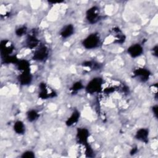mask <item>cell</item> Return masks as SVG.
<instances>
[{"label": "cell", "instance_id": "14", "mask_svg": "<svg viewBox=\"0 0 158 158\" xmlns=\"http://www.w3.org/2000/svg\"><path fill=\"white\" fill-rule=\"evenodd\" d=\"M39 117L38 113L35 110H30L27 113V117L29 122L36 120Z\"/></svg>", "mask_w": 158, "mask_h": 158}, {"label": "cell", "instance_id": "16", "mask_svg": "<svg viewBox=\"0 0 158 158\" xmlns=\"http://www.w3.org/2000/svg\"><path fill=\"white\" fill-rule=\"evenodd\" d=\"M22 157H28V158H32L35 157L34 152L31 151H27L23 153L22 155Z\"/></svg>", "mask_w": 158, "mask_h": 158}, {"label": "cell", "instance_id": "1", "mask_svg": "<svg viewBox=\"0 0 158 158\" xmlns=\"http://www.w3.org/2000/svg\"><path fill=\"white\" fill-rule=\"evenodd\" d=\"M99 44L100 38L99 35L96 33H91L82 42V44L84 48L88 49H94L99 46Z\"/></svg>", "mask_w": 158, "mask_h": 158}, {"label": "cell", "instance_id": "2", "mask_svg": "<svg viewBox=\"0 0 158 158\" xmlns=\"http://www.w3.org/2000/svg\"><path fill=\"white\" fill-rule=\"evenodd\" d=\"M86 19L90 23H96L100 17L99 9L97 6H93L88 9L86 14Z\"/></svg>", "mask_w": 158, "mask_h": 158}, {"label": "cell", "instance_id": "12", "mask_svg": "<svg viewBox=\"0 0 158 158\" xmlns=\"http://www.w3.org/2000/svg\"><path fill=\"white\" fill-rule=\"evenodd\" d=\"M79 117H80V113L77 110L74 111L70 117L68 118V120L66 122V124L69 126H71V125L76 123L78 122Z\"/></svg>", "mask_w": 158, "mask_h": 158}, {"label": "cell", "instance_id": "6", "mask_svg": "<svg viewBox=\"0 0 158 158\" xmlns=\"http://www.w3.org/2000/svg\"><path fill=\"white\" fill-rule=\"evenodd\" d=\"M18 80L22 85H29L32 80V76L29 70L23 71L22 73L19 76Z\"/></svg>", "mask_w": 158, "mask_h": 158}, {"label": "cell", "instance_id": "18", "mask_svg": "<svg viewBox=\"0 0 158 158\" xmlns=\"http://www.w3.org/2000/svg\"><path fill=\"white\" fill-rule=\"evenodd\" d=\"M83 86L82 85V83H81L80 82H77L75 84H74L73 85V89L74 91L75 90H78V89H80L81 88H83Z\"/></svg>", "mask_w": 158, "mask_h": 158}, {"label": "cell", "instance_id": "15", "mask_svg": "<svg viewBox=\"0 0 158 158\" xmlns=\"http://www.w3.org/2000/svg\"><path fill=\"white\" fill-rule=\"evenodd\" d=\"M27 43L28 47L34 48L38 44V40L35 36H29L27 40Z\"/></svg>", "mask_w": 158, "mask_h": 158}, {"label": "cell", "instance_id": "7", "mask_svg": "<svg viewBox=\"0 0 158 158\" xmlns=\"http://www.w3.org/2000/svg\"><path fill=\"white\" fill-rule=\"evenodd\" d=\"M135 75L142 81L148 80L150 76V72L148 70L143 68H139L134 71Z\"/></svg>", "mask_w": 158, "mask_h": 158}, {"label": "cell", "instance_id": "9", "mask_svg": "<svg viewBox=\"0 0 158 158\" xmlns=\"http://www.w3.org/2000/svg\"><path fill=\"white\" fill-rule=\"evenodd\" d=\"M149 135V131L146 128H141L138 130L136 133V138L137 139L146 142L148 140V137Z\"/></svg>", "mask_w": 158, "mask_h": 158}, {"label": "cell", "instance_id": "4", "mask_svg": "<svg viewBox=\"0 0 158 158\" xmlns=\"http://www.w3.org/2000/svg\"><path fill=\"white\" fill-rule=\"evenodd\" d=\"M48 56V49L44 45L40 46L36 49L33 54V59L36 61H44Z\"/></svg>", "mask_w": 158, "mask_h": 158}, {"label": "cell", "instance_id": "19", "mask_svg": "<svg viewBox=\"0 0 158 158\" xmlns=\"http://www.w3.org/2000/svg\"><path fill=\"white\" fill-rule=\"evenodd\" d=\"M157 106H153L152 107V112L153 114L155 115V116L157 117Z\"/></svg>", "mask_w": 158, "mask_h": 158}, {"label": "cell", "instance_id": "3", "mask_svg": "<svg viewBox=\"0 0 158 158\" xmlns=\"http://www.w3.org/2000/svg\"><path fill=\"white\" fill-rule=\"evenodd\" d=\"M102 80L100 78H94L92 79L87 85L86 87V91L92 94L98 92L99 89L101 88L102 86Z\"/></svg>", "mask_w": 158, "mask_h": 158}, {"label": "cell", "instance_id": "17", "mask_svg": "<svg viewBox=\"0 0 158 158\" xmlns=\"http://www.w3.org/2000/svg\"><path fill=\"white\" fill-rule=\"evenodd\" d=\"M25 32H26V28L24 27H20V28H17L15 31L17 35L19 36H21L23 35V34H25Z\"/></svg>", "mask_w": 158, "mask_h": 158}, {"label": "cell", "instance_id": "8", "mask_svg": "<svg viewBox=\"0 0 158 158\" xmlns=\"http://www.w3.org/2000/svg\"><path fill=\"white\" fill-rule=\"evenodd\" d=\"M74 33V27L72 24H68L64 26L60 30V35L64 38H67L71 36Z\"/></svg>", "mask_w": 158, "mask_h": 158}, {"label": "cell", "instance_id": "10", "mask_svg": "<svg viewBox=\"0 0 158 158\" xmlns=\"http://www.w3.org/2000/svg\"><path fill=\"white\" fill-rule=\"evenodd\" d=\"M40 93H39L40 97L43 99H47L49 98L52 94L51 91H50L49 89L46 86L45 83H41L40 85Z\"/></svg>", "mask_w": 158, "mask_h": 158}, {"label": "cell", "instance_id": "11", "mask_svg": "<svg viewBox=\"0 0 158 158\" xmlns=\"http://www.w3.org/2000/svg\"><path fill=\"white\" fill-rule=\"evenodd\" d=\"M14 131L17 134H23L25 131V125L22 121L18 120L15 122V123L14 125Z\"/></svg>", "mask_w": 158, "mask_h": 158}, {"label": "cell", "instance_id": "13", "mask_svg": "<svg viewBox=\"0 0 158 158\" xmlns=\"http://www.w3.org/2000/svg\"><path fill=\"white\" fill-rule=\"evenodd\" d=\"M88 136H89V133L87 130L85 128H82L78 130V138L79 141H80L83 143H84V142H85L87 140Z\"/></svg>", "mask_w": 158, "mask_h": 158}, {"label": "cell", "instance_id": "5", "mask_svg": "<svg viewBox=\"0 0 158 158\" xmlns=\"http://www.w3.org/2000/svg\"><path fill=\"white\" fill-rule=\"evenodd\" d=\"M143 48L139 44H133L128 47L127 52L131 57H137L142 54Z\"/></svg>", "mask_w": 158, "mask_h": 158}]
</instances>
